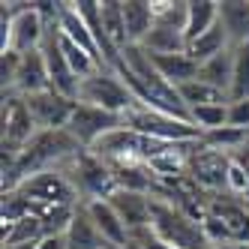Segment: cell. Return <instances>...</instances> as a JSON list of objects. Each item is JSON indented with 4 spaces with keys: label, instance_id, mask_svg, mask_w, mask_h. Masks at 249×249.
Instances as JSON below:
<instances>
[{
    "label": "cell",
    "instance_id": "cell-1",
    "mask_svg": "<svg viewBox=\"0 0 249 249\" xmlns=\"http://www.w3.org/2000/svg\"><path fill=\"white\" fill-rule=\"evenodd\" d=\"M150 231L174 249H213L201 219L189 216L180 207L150 195Z\"/></svg>",
    "mask_w": 249,
    "mask_h": 249
},
{
    "label": "cell",
    "instance_id": "cell-2",
    "mask_svg": "<svg viewBox=\"0 0 249 249\" xmlns=\"http://www.w3.org/2000/svg\"><path fill=\"white\" fill-rule=\"evenodd\" d=\"M48 21L39 15L36 3H3L0 9V51L27 54L45 39Z\"/></svg>",
    "mask_w": 249,
    "mask_h": 249
},
{
    "label": "cell",
    "instance_id": "cell-3",
    "mask_svg": "<svg viewBox=\"0 0 249 249\" xmlns=\"http://www.w3.org/2000/svg\"><path fill=\"white\" fill-rule=\"evenodd\" d=\"M75 102H87V105H96L102 111H111V114H126L132 111L138 99L132 96L129 84L123 81L114 69H99L90 78H81L78 81V96Z\"/></svg>",
    "mask_w": 249,
    "mask_h": 249
},
{
    "label": "cell",
    "instance_id": "cell-4",
    "mask_svg": "<svg viewBox=\"0 0 249 249\" xmlns=\"http://www.w3.org/2000/svg\"><path fill=\"white\" fill-rule=\"evenodd\" d=\"M63 171L69 174V180H72V186L78 189L81 201H99V198H111V195L117 192V180H114V171L111 165L105 162V159H99L96 153L90 150H81L72 162H66Z\"/></svg>",
    "mask_w": 249,
    "mask_h": 249
},
{
    "label": "cell",
    "instance_id": "cell-5",
    "mask_svg": "<svg viewBox=\"0 0 249 249\" xmlns=\"http://www.w3.org/2000/svg\"><path fill=\"white\" fill-rule=\"evenodd\" d=\"M123 126L147 135V138H159V141H171V144H180V141H198L201 129H195L189 120H177L171 114L153 111L147 105H135L132 111L123 114Z\"/></svg>",
    "mask_w": 249,
    "mask_h": 249
},
{
    "label": "cell",
    "instance_id": "cell-6",
    "mask_svg": "<svg viewBox=\"0 0 249 249\" xmlns=\"http://www.w3.org/2000/svg\"><path fill=\"white\" fill-rule=\"evenodd\" d=\"M18 192L33 204V207H51V204H81V195L72 186L69 174L63 168H48V171H36L27 180L18 183Z\"/></svg>",
    "mask_w": 249,
    "mask_h": 249
},
{
    "label": "cell",
    "instance_id": "cell-7",
    "mask_svg": "<svg viewBox=\"0 0 249 249\" xmlns=\"http://www.w3.org/2000/svg\"><path fill=\"white\" fill-rule=\"evenodd\" d=\"M228 171H231V153H222L216 147H207L204 141H198L195 150L189 153V159H186V174L204 192L228 189Z\"/></svg>",
    "mask_w": 249,
    "mask_h": 249
},
{
    "label": "cell",
    "instance_id": "cell-8",
    "mask_svg": "<svg viewBox=\"0 0 249 249\" xmlns=\"http://www.w3.org/2000/svg\"><path fill=\"white\" fill-rule=\"evenodd\" d=\"M39 132L24 96L3 93V156H18Z\"/></svg>",
    "mask_w": 249,
    "mask_h": 249
},
{
    "label": "cell",
    "instance_id": "cell-9",
    "mask_svg": "<svg viewBox=\"0 0 249 249\" xmlns=\"http://www.w3.org/2000/svg\"><path fill=\"white\" fill-rule=\"evenodd\" d=\"M123 126V117L111 114V111H102L96 105H87V102H75V111L66 123V132L72 135L84 150H90L99 138H105L108 132Z\"/></svg>",
    "mask_w": 249,
    "mask_h": 249
},
{
    "label": "cell",
    "instance_id": "cell-10",
    "mask_svg": "<svg viewBox=\"0 0 249 249\" xmlns=\"http://www.w3.org/2000/svg\"><path fill=\"white\" fill-rule=\"evenodd\" d=\"M204 213L222 222V228L228 231V240L249 243V201L243 195H234L228 189L210 192L207 204H204Z\"/></svg>",
    "mask_w": 249,
    "mask_h": 249
},
{
    "label": "cell",
    "instance_id": "cell-11",
    "mask_svg": "<svg viewBox=\"0 0 249 249\" xmlns=\"http://www.w3.org/2000/svg\"><path fill=\"white\" fill-rule=\"evenodd\" d=\"M39 51H42L45 66H48L51 90H57V93H63V96H69V99H75V96H78V78H75V72L69 69V63H66V57H63V45H60V27H57V21L48 24Z\"/></svg>",
    "mask_w": 249,
    "mask_h": 249
},
{
    "label": "cell",
    "instance_id": "cell-12",
    "mask_svg": "<svg viewBox=\"0 0 249 249\" xmlns=\"http://www.w3.org/2000/svg\"><path fill=\"white\" fill-rule=\"evenodd\" d=\"M24 102L39 129H66L69 117L75 111V99H69L57 90H42V93L24 96Z\"/></svg>",
    "mask_w": 249,
    "mask_h": 249
},
{
    "label": "cell",
    "instance_id": "cell-13",
    "mask_svg": "<svg viewBox=\"0 0 249 249\" xmlns=\"http://www.w3.org/2000/svg\"><path fill=\"white\" fill-rule=\"evenodd\" d=\"M108 204L117 210V216L123 219V225L129 228L132 240L138 234H144V231H150V195L144 192H132V189H117Z\"/></svg>",
    "mask_w": 249,
    "mask_h": 249
},
{
    "label": "cell",
    "instance_id": "cell-14",
    "mask_svg": "<svg viewBox=\"0 0 249 249\" xmlns=\"http://www.w3.org/2000/svg\"><path fill=\"white\" fill-rule=\"evenodd\" d=\"M51 90V78H48V66L42 51H27L18 60V69H15V81H12V90L15 96H33V93H42Z\"/></svg>",
    "mask_w": 249,
    "mask_h": 249
},
{
    "label": "cell",
    "instance_id": "cell-15",
    "mask_svg": "<svg viewBox=\"0 0 249 249\" xmlns=\"http://www.w3.org/2000/svg\"><path fill=\"white\" fill-rule=\"evenodd\" d=\"M87 213H90V219L96 222L99 234L105 237L111 249H129L132 246V234L129 228L123 225V219L117 216V210L108 204V198H99V201H87Z\"/></svg>",
    "mask_w": 249,
    "mask_h": 249
},
{
    "label": "cell",
    "instance_id": "cell-16",
    "mask_svg": "<svg viewBox=\"0 0 249 249\" xmlns=\"http://www.w3.org/2000/svg\"><path fill=\"white\" fill-rule=\"evenodd\" d=\"M57 27H60V33H63V36H66L69 42H75L78 48H84L87 54H90V57L99 63V69H105L102 51H99V45H96V39H93L90 27H87V24H84V18L78 15L75 3H63V9H60V18H57Z\"/></svg>",
    "mask_w": 249,
    "mask_h": 249
},
{
    "label": "cell",
    "instance_id": "cell-17",
    "mask_svg": "<svg viewBox=\"0 0 249 249\" xmlns=\"http://www.w3.org/2000/svg\"><path fill=\"white\" fill-rule=\"evenodd\" d=\"M219 27L228 45L240 48L249 42V0H219Z\"/></svg>",
    "mask_w": 249,
    "mask_h": 249
},
{
    "label": "cell",
    "instance_id": "cell-18",
    "mask_svg": "<svg viewBox=\"0 0 249 249\" xmlns=\"http://www.w3.org/2000/svg\"><path fill=\"white\" fill-rule=\"evenodd\" d=\"M66 246L69 249H111L105 243V237L99 234L96 222L90 219V213H87V204L81 201L78 210H75V219L66 231Z\"/></svg>",
    "mask_w": 249,
    "mask_h": 249
},
{
    "label": "cell",
    "instance_id": "cell-19",
    "mask_svg": "<svg viewBox=\"0 0 249 249\" xmlns=\"http://www.w3.org/2000/svg\"><path fill=\"white\" fill-rule=\"evenodd\" d=\"M123 21H126L129 45H141L144 36L153 30V24H156L153 3H147V0H126V3H123Z\"/></svg>",
    "mask_w": 249,
    "mask_h": 249
},
{
    "label": "cell",
    "instance_id": "cell-20",
    "mask_svg": "<svg viewBox=\"0 0 249 249\" xmlns=\"http://www.w3.org/2000/svg\"><path fill=\"white\" fill-rule=\"evenodd\" d=\"M150 60L156 66V72L174 87H183L186 81L198 78V63H195L186 51L183 54H150Z\"/></svg>",
    "mask_w": 249,
    "mask_h": 249
},
{
    "label": "cell",
    "instance_id": "cell-21",
    "mask_svg": "<svg viewBox=\"0 0 249 249\" xmlns=\"http://www.w3.org/2000/svg\"><path fill=\"white\" fill-rule=\"evenodd\" d=\"M219 24V0H189V21H186V45L210 33Z\"/></svg>",
    "mask_w": 249,
    "mask_h": 249
},
{
    "label": "cell",
    "instance_id": "cell-22",
    "mask_svg": "<svg viewBox=\"0 0 249 249\" xmlns=\"http://www.w3.org/2000/svg\"><path fill=\"white\" fill-rule=\"evenodd\" d=\"M231 78H234V48H228V51H222V54L210 57L207 63L198 66V81L216 87L222 93L231 90Z\"/></svg>",
    "mask_w": 249,
    "mask_h": 249
},
{
    "label": "cell",
    "instance_id": "cell-23",
    "mask_svg": "<svg viewBox=\"0 0 249 249\" xmlns=\"http://www.w3.org/2000/svg\"><path fill=\"white\" fill-rule=\"evenodd\" d=\"M144 45L150 54H183L186 51V33L177 27H165V24H153V30L144 36Z\"/></svg>",
    "mask_w": 249,
    "mask_h": 249
},
{
    "label": "cell",
    "instance_id": "cell-24",
    "mask_svg": "<svg viewBox=\"0 0 249 249\" xmlns=\"http://www.w3.org/2000/svg\"><path fill=\"white\" fill-rule=\"evenodd\" d=\"M99 18H102V30L108 42L123 51V45H129L126 39V21H123V3L120 0H102L99 3Z\"/></svg>",
    "mask_w": 249,
    "mask_h": 249
},
{
    "label": "cell",
    "instance_id": "cell-25",
    "mask_svg": "<svg viewBox=\"0 0 249 249\" xmlns=\"http://www.w3.org/2000/svg\"><path fill=\"white\" fill-rule=\"evenodd\" d=\"M231 45H228V36H225V30L216 24L210 33H204V36H198L195 42H189L186 45V54L195 60V63H207L210 57H216V54H222V51H228Z\"/></svg>",
    "mask_w": 249,
    "mask_h": 249
},
{
    "label": "cell",
    "instance_id": "cell-26",
    "mask_svg": "<svg viewBox=\"0 0 249 249\" xmlns=\"http://www.w3.org/2000/svg\"><path fill=\"white\" fill-rule=\"evenodd\" d=\"M180 90V99L186 102V108H198V105H225V102H231L228 99V93H222V90H216V87H210V84H204V81H186L183 87H177Z\"/></svg>",
    "mask_w": 249,
    "mask_h": 249
},
{
    "label": "cell",
    "instance_id": "cell-27",
    "mask_svg": "<svg viewBox=\"0 0 249 249\" xmlns=\"http://www.w3.org/2000/svg\"><path fill=\"white\" fill-rule=\"evenodd\" d=\"M45 237V228H42V219L33 213V216L21 219V222H12V225H3V246H15V243H39Z\"/></svg>",
    "mask_w": 249,
    "mask_h": 249
},
{
    "label": "cell",
    "instance_id": "cell-28",
    "mask_svg": "<svg viewBox=\"0 0 249 249\" xmlns=\"http://www.w3.org/2000/svg\"><path fill=\"white\" fill-rule=\"evenodd\" d=\"M75 210L78 204H51V207H39L36 216L42 219L45 234H66L75 219Z\"/></svg>",
    "mask_w": 249,
    "mask_h": 249
},
{
    "label": "cell",
    "instance_id": "cell-29",
    "mask_svg": "<svg viewBox=\"0 0 249 249\" xmlns=\"http://www.w3.org/2000/svg\"><path fill=\"white\" fill-rule=\"evenodd\" d=\"M201 141H204L207 147H216L222 153H237L240 147L249 144V132L246 129H234V126H219V129L204 132Z\"/></svg>",
    "mask_w": 249,
    "mask_h": 249
},
{
    "label": "cell",
    "instance_id": "cell-30",
    "mask_svg": "<svg viewBox=\"0 0 249 249\" xmlns=\"http://www.w3.org/2000/svg\"><path fill=\"white\" fill-rule=\"evenodd\" d=\"M153 12H156V24L177 27L186 33L189 21V0H153Z\"/></svg>",
    "mask_w": 249,
    "mask_h": 249
},
{
    "label": "cell",
    "instance_id": "cell-31",
    "mask_svg": "<svg viewBox=\"0 0 249 249\" xmlns=\"http://www.w3.org/2000/svg\"><path fill=\"white\" fill-rule=\"evenodd\" d=\"M189 123L195 129L210 132V129H219L228 126V102L225 105H198V108H189Z\"/></svg>",
    "mask_w": 249,
    "mask_h": 249
},
{
    "label": "cell",
    "instance_id": "cell-32",
    "mask_svg": "<svg viewBox=\"0 0 249 249\" xmlns=\"http://www.w3.org/2000/svg\"><path fill=\"white\" fill-rule=\"evenodd\" d=\"M228 99L231 102L249 99V42L234 48V78H231Z\"/></svg>",
    "mask_w": 249,
    "mask_h": 249
},
{
    "label": "cell",
    "instance_id": "cell-33",
    "mask_svg": "<svg viewBox=\"0 0 249 249\" xmlns=\"http://www.w3.org/2000/svg\"><path fill=\"white\" fill-rule=\"evenodd\" d=\"M60 45H63V57H66V63H69V69L75 72V78L81 81V78H90L93 72H99V63L87 54L84 48H78L75 42H69L63 33H60Z\"/></svg>",
    "mask_w": 249,
    "mask_h": 249
},
{
    "label": "cell",
    "instance_id": "cell-34",
    "mask_svg": "<svg viewBox=\"0 0 249 249\" xmlns=\"http://www.w3.org/2000/svg\"><path fill=\"white\" fill-rule=\"evenodd\" d=\"M36 213V207H33L24 195L18 189H9L3 192V198H0V219H3V225H12V222H21L27 216H33Z\"/></svg>",
    "mask_w": 249,
    "mask_h": 249
},
{
    "label": "cell",
    "instance_id": "cell-35",
    "mask_svg": "<svg viewBox=\"0 0 249 249\" xmlns=\"http://www.w3.org/2000/svg\"><path fill=\"white\" fill-rule=\"evenodd\" d=\"M228 126L246 129V132H249V99L228 102Z\"/></svg>",
    "mask_w": 249,
    "mask_h": 249
},
{
    "label": "cell",
    "instance_id": "cell-36",
    "mask_svg": "<svg viewBox=\"0 0 249 249\" xmlns=\"http://www.w3.org/2000/svg\"><path fill=\"white\" fill-rule=\"evenodd\" d=\"M3 60H0V72H3V93L12 90V81H15V69H18V60L21 54H15V51H0Z\"/></svg>",
    "mask_w": 249,
    "mask_h": 249
},
{
    "label": "cell",
    "instance_id": "cell-37",
    "mask_svg": "<svg viewBox=\"0 0 249 249\" xmlns=\"http://www.w3.org/2000/svg\"><path fill=\"white\" fill-rule=\"evenodd\" d=\"M228 192H234V195H246V174L243 168L231 159V171H228Z\"/></svg>",
    "mask_w": 249,
    "mask_h": 249
},
{
    "label": "cell",
    "instance_id": "cell-38",
    "mask_svg": "<svg viewBox=\"0 0 249 249\" xmlns=\"http://www.w3.org/2000/svg\"><path fill=\"white\" fill-rule=\"evenodd\" d=\"M231 159H234V162L243 168V174H246V195H243V198L249 201V144H246V147H240L237 153H231Z\"/></svg>",
    "mask_w": 249,
    "mask_h": 249
},
{
    "label": "cell",
    "instance_id": "cell-39",
    "mask_svg": "<svg viewBox=\"0 0 249 249\" xmlns=\"http://www.w3.org/2000/svg\"><path fill=\"white\" fill-rule=\"evenodd\" d=\"M36 249H69L66 246V234H45Z\"/></svg>",
    "mask_w": 249,
    "mask_h": 249
},
{
    "label": "cell",
    "instance_id": "cell-40",
    "mask_svg": "<svg viewBox=\"0 0 249 249\" xmlns=\"http://www.w3.org/2000/svg\"><path fill=\"white\" fill-rule=\"evenodd\" d=\"M213 249H249V243H237V240H231V243H219V246H213Z\"/></svg>",
    "mask_w": 249,
    "mask_h": 249
},
{
    "label": "cell",
    "instance_id": "cell-41",
    "mask_svg": "<svg viewBox=\"0 0 249 249\" xmlns=\"http://www.w3.org/2000/svg\"><path fill=\"white\" fill-rule=\"evenodd\" d=\"M39 243H15V246H3V249H36Z\"/></svg>",
    "mask_w": 249,
    "mask_h": 249
}]
</instances>
